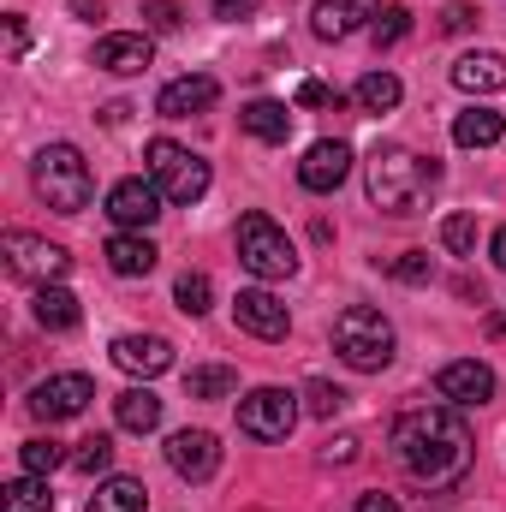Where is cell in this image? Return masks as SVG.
<instances>
[{
    "label": "cell",
    "mask_w": 506,
    "mask_h": 512,
    "mask_svg": "<svg viewBox=\"0 0 506 512\" xmlns=\"http://www.w3.org/2000/svg\"><path fill=\"white\" fill-rule=\"evenodd\" d=\"M393 459L417 489L441 495V489H459L471 477L477 441H471V429L453 405H417L393 423Z\"/></svg>",
    "instance_id": "1"
},
{
    "label": "cell",
    "mask_w": 506,
    "mask_h": 512,
    "mask_svg": "<svg viewBox=\"0 0 506 512\" xmlns=\"http://www.w3.org/2000/svg\"><path fill=\"white\" fill-rule=\"evenodd\" d=\"M364 179H370V203L376 209H387V215H417L429 203L441 167L423 161V155H411V149H399V143H381L376 155L364 161Z\"/></svg>",
    "instance_id": "2"
},
{
    "label": "cell",
    "mask_w": 506,
    "mask_h": 512,
    "mask_svg": "<svg viewBox=\"0 0 506 512\" xmlns=\"http://www.w3.org/2000/svg\"><path fill=\"white\" fill-rule=\"evenodd\" d=\"M30 185H36V197H42L48 209H60V215H78V209H90V197H96V173H90L84 149H72V143L36 149Z\"/></svg>",
    "instance_id": "3"
},
{
    "label": "cell",
    "mask_w": 506,
    "mask_h": 512,
    "mask_svg": "<svg viewBox=\"0 0 506 512\" xmlns=\"http://www.w3.org/2000/svg\"><path fill=\"white\" fill-rule=\"evenodd\" d=\"M334 352L352 364V370H364V376H376L393 364V322L370 310V304H346L340 316H334Z\"/></svg>",
    "instance_id": "4"
},
{
    "label": "cell",
    "mask_w": 506,
    "mask_h": 512,
    "mask_svg": "<svg viewBox=\"0 0 506 512\" xmlns=\"http://www.w3.org/2000/svg\"><path fill=\"white\" fill-rule=\"evenodd\" d=\"M143 161H149V179L161 185L167 203H197V197L209 191V161L191 155V149L173 143V137H155V143L143 149Z\"/></svg>",
    "instance_id": "5"
},
{
    "label": "cell",
    "mask_w": 506,
    "mask_h": 512,
    "mask_svg": "<svg viewBox=\"0 0 506 512\" xmlns=\"http://www.w3.org/2000/svg\"><path fill=\"white\" fill-rule=\"evenodd\" d=\"M239 262L251 268L256 280H286V274L298 268V251H292V239H286L262 209H251V215L239 221Z\"/></svg>",
    "instance_id": "6"
},
{
    "label": "cell",
    "mask_w": 506,
    "mask_h": 512,
    "mask_svg": "<svg viewBox=\"0 0 506 512\" xmlns=\"http://www.w3.org/2000/svg\"><path fill=\"white\" fill-rule=\"evenodd\" d=\"M0 256H6V274H12V280H30V286H60L66 268H72L66 245L36 239V233H6V239H0Z\"/></svg>",
    "instance_id": "7"
},
{
    "label": "cell",
    "mask_w": 506,
    "mask_h": 512,
    "mask_svg": "<svg viewBox=\"0 0 506 512\" xmlns=\"http://www.w3.org/2000/svg\"><path fill=\"white\" fill-rule=\"evenodd\" d=\"M292 423H298V393H286V387H251L239 399V429L251 441H286Z\"/></svg>",
    "instance_id": "8"
},
{
    "label": "cell",
    "mask_w": 506,
    "mask_h": 512,
    "mask_svg": "<svg viewBox=\"0 0 506 512\" xmlns=\"http://www.w3.org/2000/svg\"><path fill=\"white\" fill-rule=\"evenodd\" d=\"M90 399H96V382L78 376V370H66V376H48V382L30 387V417H42V423H66V417H84Z\"/></svg>",
    "instance_id": "9"
},
{
    "label": "cell",
    "mask_w": 506,
    "mask_h": 512,
    "mask_svg": "<svg viewBox=\"0 0 506 512\" xmlns=\"http://www.w3.org/2000/svg\"><path fill=\"white\" fill-rule=\"evenodd\" d=\"M346 173H352V143H340V137H322V143H310L304 149V161H298V185L304 191H340L346 185Z\"/></svg>",
    "instance_id": "10"
},
{
    "label": "cell",
    "mask_w": 506,
    "mask_h": 512,
    "mask_svg": "<svg viewBox=\"0 0 506 512\" xmlns=\"http://www.w3.org/2000/svg\"><path fill=\"white\" fill-rule=\"evenodd\" d=\"M167 465L185 483H209L221 471V441L209 429H179V435H167Z\"/></svg>",
    "instance_id": "11"
},
{
    "label": "cell",
    "mask_w": 506,
    "mask_h": 512,
    "mask_svg": "<svg viewBox=\"0 0 506 512\" xmlns=\"http://www.w3.org/2000/svg\"><path fill=\"white\" fill-rule=\"evenodd\" d=\"M161 185L155 179H120L114 191H108V215H114V227L120 233H143L155 215H161Z\"/></svg>",
    "instance_id": "12"
},
{
    "label": "cell",
    "mask_w": 506,
    "mask_h": 512,
    "mask_svg": "<svg viewBox=\"0 0 506 512\" xmlns=\"http://www.w3.org/2000/svg\"><path fill=\"white\" fill-rule=\"evenodd\" d=\"M495 370L483 364V358H453V364H441V376H435V393L441 399H453V405H489L495 399Z\"/></svg>",
    "instance_id": "13"
},
{
    "label": "cell",
    "mask_w": 506,
    "mask_h": 512,
    "mask_svg": "<svg viewBox=\"0 0 506 512\" xmlns=\"http://www.w3.org/2000/svg\"><path fill=\"white\" fill-rule=\"evenodd\" d=\"M233 322L256 334V340H286V328H292V316H286V304L268 292V286H245L239 298H233Z\"/></svg>",
    "instance_id": "14"
},
{
    "label": "cell",
    "mask_w": 506,
    "mask_h": 512,
    "mask_svg": "<svg viewBox=\"0 0 506 512\" xmlns=\"http://www.w3.org/2000/svg\"><path fill=\"white\" fill-rule=\"evenodd\" d=\"M149 60H155L149 30H114V36L96 42V66L114 72V78H137V72H149Z\"/></svg>",
    "instance_id": "15"
},
{
    "label": "cell",
    "mask_w": 506,
    "mask_h": 512,
    "mask_svg": "<svg viewBox=\"0 0 506 512\" xmlns=\"http://www.w3.org/2000/svg\"><path fill=\"white\" fill-rule=\"evenodd\" d=\"M381 0H316V12H310V30L322 36V42H346V36H358L364 24H376Z\"/></svg>",
    "instance_id": "16"
},
{
    "label": "cell",
    "mask_w": 506,
    "mask_h": 512,
    "mask_svg": "<svg viewBox=\"0 0 506 512\" xmlns=\"http://www.w3.org/2000/svg\"><path fill=\"white\" fill-rule=\"evenodd\" d=\"M215 96H221V84H215L209 72H185V78H173V84L155 96V114H161V120H191V114L215 108Z\"/></svg>",
    "instance_id": "17"
},
{
    "label": "cell",
    "mask_w": 506,
    "mask_h": 512,
    "mask_svg": "<svg viewBox=\"0 0 506 512\" xmlns=\"http://www.w3.org/2000/svg\"><path fill=\"white\" fill-rule=\"evenodd\" d=\"M114 364H120L126 376L155 382V376L173 370V346H167L161 334H120V340H114Z\"/></svg>",
    "instance_id": "18"
},
{
    "label": "cell",
    "mask_w": 506,
    "mask_h": 512,
    "mask_svg": "<svg viewBox=\"0 0 506 512\" xmlns=\"http://www.w3.org/2000/svg\"><path fill=\"white\" fill-rule=\"evenodd\" d=\"M453 84H459L465 96H495V90H506V54H495V48L459 54V60H453Z\"/></svg>",
    "instance_id": "19"
},
{
    "label": "cell",
    "mask_w": 506,
    "mask_h": 512,
    "mask_svg": "<svg viewBox=\"0 0 506 512\" xmlns=\"http://www.w3.org/2000/svg\"><path fill=\"white\" fill-rule=\"evenodd\" d=\"M108 268H114V274H126V280H137V274H149V268H155V245H149V239H143V233H114V239H108Z\"/></svg>",
    "instance_id": "20"
},
{
    "label": "cell",
    "mask_w": 506,
    "mask_h": 512,
    "mask_svg": "<svg viewBox=\"0 0 506 512\" xmlns=\"http://www.w3.org/2000/svg\"><path fill=\"white\" fill-rule=\"evenodd\" d=\"M36 322L42 328H54V334H72L78 322H84V310H78V298L66 292V286H36Z\"/></svg>",
    "instance_id": "21"
},
{
    "label": "cell",
    "mask_w": 506,
    "mask_h": 512,
    "mask_svg": "<svg viewBox=\"0 0 506 512\" xmlns=\"http://www.w3.org/2000/svg\"><path fill=\"white\" fill-rule=\"evenodd\" d=\"M506 137V120L495 108H465L459 120H453V143L459 149H489V143H501Z\"/></svg>",
    "instance_id": "22"
},
{
    "label": "cell",
    "mask_w": 506,
    "mask_h": 512,
    "mask_svg": "<svg viewBox=\"0 0 506 512\" xmlns=\"http://www.w3.org/2000/svg\"><path fill=\"white\" fill-rule=\"evenodd\" d=\"M114 423L131 429V435H149V429L161 423V399H155L149 387H126V393L114 399Z\"/></svg>",
    "instance_id": "23"
},
{
    "label": "cell",
    "mask_w": 506,
    "mask_h": 512,
    "mask_svg": "<svg viewBox=\"0 0 506 512\" xmlns=\"http://www.w3.org/2000/svg\"><path fill=\"white\" fill-rule=\"evenodd\" d=\"M239 126L251 131L256 143H286V137H292V108H286V102H251V108L239 114Z\"/></svg>",
    "instance_id": "24"
},
{
    "label": "cell",
    "mask_w": 506,
    "mask_h": 512,
    "mask_svg": "<svg viewBox=\"0 0 506 512\" xmlns=\"http://www.w3.org/2000/svg\"><path fill=\"white\" fill-rule=\"evenodd\" d=\"M84 512H149V489H143L137 477H108V483L90 495Z\"/></svg>",
    "instance_id": "25"
},
{
    "label": "cell",
    "mask_w": 506,
    "mask_h": 512,
    "mask_svg": "<svg viewBox=\"0 0 506 512\" xmlns=\"http://www.w3.org/2000/svg\"><path fill=\"white\" fill-rule=\"evenodd\" d=\"M399 96H405V84H399L393 72H364V78H358V90H352V102H358L364 114H393V108H399Z\"/></svg>",
    "instance_id": "26"
},
{
    "label": "cell",
    "mask_w": 506,
    "mask_h": 512,
    "mask_svg": "<svg viewBox=\"0 0 506 512\" xmlns=\"http://www.w3.org/2000/svg\"><path fill=\"white\" fill-rule=\"evenodd\" d=\"M0 512H54V495H48V477H18L0 489Z\"/></svg>",
    "instance_id": "27"
},
{
    "label": "cell",
    "mask_w": 506,
    "mask_h": 512,
    "mask_svg": "<svg viewBox=\"0 0 506 512\" xmlns=\"http://www.w3.org/2000/svg\"><path fill=\"white\" fill-rule=\"evenodd\" d=\"M18 465H24L30 477H54L60 465H72V453H66L54 435H36V441H24V447H18Z\"/></svg>",
    "instance_id": "28"
},
{
    "label": "cell",
    "mask_w": 506,
    "mask_h": 512,
    "mask_svg": "<svg viewBox=\"0 0 506 512\" xmlns=\"http://www.w3.org/2000/svg\"><path fill=\"white\" fill-rule=\"evenodd\" d=\"M233 387H239V370H227V364H203V370L185 376V393L191 399H227Z\"/></svg>",
    "instance_id": "29"
},
{
    "label": "cell",
    "mask_w": 506,
    "mask_h": 512,
    "mask_svg": "<svg viewBox=\"0 0 506 512\" xmlns=\"http://www.w3.org/2000/svg\"><path fill=\"white\" fill-rule=\"evenodd\" d=\"M173 298H179V310H185V316H203V310H209V298H215V280H209L203 268H185V274H179V286H173Z\"/></svg>",
    "instance_id": "30"
},
{
    "label": "cell",
    "mask_w": 506,
    "mask_h": 512,
    "mask_svg": "<svg viewBox=\"0 0 506 512\" xmlns=\"http://www.w3.org/2000/svg\"><path fill=\"white\" fill-rule=\"evenodd\" d=\"M114 465V435H90V441H78V453H72V471H84V477H102Z\"/></svg>",
    "instance_id": "31"
},
{
    "label": "cell",
    "mask_w": 506,
    "mask_h": 512,
    "mask_svg": "<svg viewBox=\"0 0 506 512\" xmlns=\"http://www.w3.org/2000/svg\"><path fill=\"white\" fill-rule=\"evenodd\" d=\"M441 245L453 256H477V215H447L441 221Z\"/></svg>",
    "instance_id": "32"
},
{
    "label": "cell",
    "mask_w": 506,
    "mask_h": 512,
    "mask_svg": "<svg viewBox=\"0 0 506 512\" xmlns=\"http://www.w3.org/2000/svg\"><path fill=\"white\" fill-rule=\"evenodd\" d=\"M370 36H376V48H393V42H405V36H411V12H405V6H387V12H376Z\"/></svg>",
    "instance_id": "33"
},
{
    "label": "cell",
    "mask_w": 506,
    "mask_h": 512,
    "mask_svg": "<svg viewBox=\"0 0 506 512\" xmlns=\"http://www.w3.org/2000/svg\"><path fill=\"white\" fill-rule=\"evenodd\" d=\"M304 411H310V417H340V411H346V393L334 382H310L304 387Z\"/></svg>",
    "instance_id": "34"
},
{
    "label": "cell",
    "mask_w": 506,
    "mask_h": 512,
    "mask_svg": "<svg viewBox=\"0 0 506 512\" xmlns=\"http://www.w3.org/2000/svg\"><path fill=\"white\" fill-rule=\"evenodd\" d=\"M387 274H393V280H405V286H423V280H435V262H429L423 251H405V256H393V262H387Z\"/></svg>",
    "instance_id": "35"
},
{
    "label": "cell",
    "mask_w": 506,
    "mask_h": 512,
    "mask_svg": "<svg viewBox=\"0 0 506 512\" xmlns=\"http://www.w3.org/2000/svg\"><path fill=\"white\" fill-rule=\"evenodd\" d=\"M179 24H185V6H179V0H149V6H143V30H161V36H173Z\"/></svg>",
    "instance_id": "36"
},
{
    "label": "cell",
    "mask_w": 506,
    "mask_h": 512,
    "mask_svg": "<svg viewBox=\"0 0 506 512\" xmlns=\"http://www.w3.org/2000/svg\"><path fill=\"white\" fill-rule=\"evenodd\" d=\"M298 108H340V96H334L328 84H316V78H304V84H298Z\"/></svg>",
    "instance_id": "37"
},
{
    "label": "cell",
    "mask_w": 506,
    "mask_h": 512,
    "mask_svg": "<svg viewBox=\"0 0 506 512\" xmlns=\"http://www.w3.org/2000/svg\"><path fill=\"white\" fill-rule=\"evenodd\" d=\"M352 459H358V435H334L322 447V465H352Z\"/></svg>",
    "instance_id": "38"
},
{
    "label": "cell",
    "mask_w": 506,
    "mask_h": 512,
    "mask_svg": "<svg viewBox=\"0 0 506 512\" xmlns=\"http://www.w3.org/2000/svg\"><path fill=\"white\" fill-rule=\"evenodd\" d=\"M471 24H477L471 6H447V12H441V30H447V36H459V30H471Z\"/></svg>",
    "instance_id": "39"
},
{
    "label": "cell",
    "mask_w": 506,
    "mask_h": 512,
    "mask_svg": "<svg viewBox=\"0 0 506 512\" xmlns=\"http://www.w3.org/2000/svg\"><path fill=\"white\" fill-rule=\"evenodd\" d=\"M262 0H215V18H251Z\"/></svg>",
    "instance_id": "40"
},
{
    "label": "cell",
    "mask_w": 506,
    "mask_h": 512,
    "mask_svg": "<svg viewBox=\"0 0 506 512\" xmlns=\"http://www.w3.org/2000/svg\"><path fill=\"white\" fill-rule=\"evenodd\" d=\"M6 54H12V60L24 54V18H18V12L6 18Z\"/></svg>",
    "instance_id": "41"
},
{
    "label": "cell",
    "mask_w": 506,
    "mask_h": 512,
    "mask_svg": "<svg viewBox=\"0 0 506 512\" xmlns=\"http://www.w3.org/2000/svg\"><path fill=\"white\" fill-rule=\"evenodd\" d=\"M358 512H399V501H393V495H364Z\"/></svg>",
    "instance_id": "42"
},
{
    "label": "cell",
    "mask_w": 506,
    "mask_h": 512,
    "mask_svg": "<svg viewBox=\"0 0 506 512\" xmlns=\"http://www.w3.org/2000/svg\"><path fill=\"white\" fill-rule=\"evenodd\" d=\"M66 6H72L84 24H96V18H102V0H66Z\"/></svg>",
    "instance_id": "43"
},
{
    "label": "cell",
    "mask_w": 506,
    "mask_h": 512,
    "mask_svg": "<svg viewBox=\"0 0 506 512\" xmlns=\"http://www.w3.org/2000/svg\"><path fill=\"white\" fill-rule=\"evenodd\" d=\"M489 256H495V262L506 268V227H495V239H489Z\"/></svg>",
    "instance_id": "44"
}]
</instances>
